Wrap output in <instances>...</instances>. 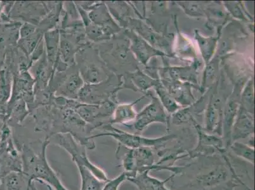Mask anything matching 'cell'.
Segmentation results:
<instances>
[{"instance_id": "cell-18", "label": "cell", "mask_w": 255, "mask_h": 190, "mask_svg": "<svg viewBox=\"0 0 255 190\" xmlns=\"http://www.w3.org/2000/svg\"><path fill=\"white\" fill-rule=\"evenodd\" d=\"M229 147L234 154H235L238 157L252 164H254V147L239 142L238 141H234Z\"/></svg>"}, {"instance_id": "cell-17", "label": "cell", "mask_w": 255, "mask_h": 190, "mask_svg": "<svg viewBox=\"0 0 255 190\" xmlns=\"http://www.w3.org/2000/svg\"><path fill=\"white\" fill-rule=\"evenodd\" d=\"M226 177L227 175L224 169L217 168L213 169L210 173L201 176L198 181L203 187H212L219 184L222 181L226 180Z\"/></svg>"}, {"instance_id": "cell-19", "label": "cell", "mask_w": 255, "mask_h": 190, "mask_svg": "<svg viewBox=\"0 0 255 190\" xmlns=\"http://www.w3.org/2000/svg\"><path fill=\"white\" fill-rule=\"evenodd\" d=\"M196 39L198 41L204 59L206 63H208L214 52L218 39L217 38H204L199 33H196Z\"/></svg>"}, {"instance_id": "cell-20", "label": "cell", "mask_w": 255, "mask_h": 190, "mask_svg": "<svg viewBox=\"0 0 255 190\" xmlns=\"http://www.w3.org/2000/svg\"><path fill=\"white\" fill-rule=\"evenodd\" d=\"M156 86L157 93L158 94L160 98H161L162 102H163L167 110L171 113L177 110L179 106L174 101L172 97H171L170 95L168 94L165 88H164L161 84H158V83Z\"/></svg>"}, {"instance_id": "cell-8", "label": "cell", "mask_w": 255, "mask_h": 190, "mask_svg": "<svg viewBox=\"0 0 255 190\" xmlns=\"http://www.w3.org/2000/svg\"><path fill=\"white\" fill-rule=\"evenodd\" d=\"M150 170H145L135 174V175L128 176V182L135 185L138 190H170L166 186L168 179L160 180L149 175Z\"/></svg>"}, {"instance_id": "cell-23", "label": "cell", "mask_w": 255, "mask_h": 190, "mask_svg": "<svg viewBox=\"0 0 255 190\" xmlns=\"http://www.w3.org/2000/svg\"><path fill=\"white\" fill-rule=\"evenodd\" d=\"M38 29V26L29 22L22 23L19 29V39L27 38Z\"/></svg>"}, {"instance_id": "cell-11", "label": "cell", "mask_w": 255, "mask_h": 190, "mask_svg": "<svg viewBox=\"0 0 255 190\" xmlns=\"http://www.w3.org/2000/svg\"><path fill=\"white\" fill-rule=\"evenodd\" d=\"M33 182L22 171H11L0 180V190H30Z\"/></svg>"}, {"instance_id": "cell-7", "label": "cell", "mask_w": 255, "mask_h": 190, "mask_svg": "<svg viewBox=\"0 0 255 190\" xmlns=\"http://www.w3.org/2000/svg\"><path fill=\"white\" fill-rule=\"evenodd\" d=\"M254 133V121L247 109L241 107L238 119L234 122L231 133V143L240 139L248 137Z\"/></svg>"}, {"instance_id": "cell-22", "label": "cell", "mask_w": 255, "mask_h": 190, "mask_svg": "<svg viewBox=\"0 0 255 190\" xmlns=\"http://www.w3.org/2000/svg\"><path fill=\"white\" fill-rule=\"evenodd\" d=\"M127 181L126 172L120 174L114 179L110 180L104 185L103 190H119L121 185Z\"/></svg>"}, {"instance_id": "cell-10", "label": "cell", "mask_w": 255, "mask_h": 190, "mask_svg": "<svg viewBox=\"0 0 255 190\" xmlns=\"http://www.w3.org/2000/svg\"><path fill=\"white\" fill-rule=\"evenodd\" d=\"M80 47L73 39L60 33L59 57L57 62H59L68 67L75 66L76 53Z\"/></svg>"}, {"instance_id": "cell-3", "label": "cell", "mask_w": 255, "mask_h": 190, "mask_svg": "<svg viewBox=\"0 0 255 190\" xmlns=\"http://www.w3.org/2000/svg\"><path fill=\"white\" fill-rule=\"evenodd\" d=\"M103 128L106 132L91 135L88 138L89 140H94L95 138L103 136H110L118 141L120 145H124L129 149L136 150L142 148L161 147L166 141L176 137L174 134H168L156 138L143 137L138 134H131L120 130L108 122L103 125Z\"/></svg>"}, {"instance_id": "cell-24", "label": "cell", "mask_w": 255, "mask_h": 190, "mask_svg": "<svg viewBox=\"0 0 255 190\" xmlns=\"http://www.w3.org/2000/svg\"><path fill=\"white\" fill-rule=\"evenodd\" d=\"M243 96H244V100L245 102L248 104L250 103V105H253V100H254V97H253V84L252 82L250 83V84L248 85L247 88H246L245 92L243 94Z\"/></svg>"}, {"instance_id": "cell-4", "label": "cell", "mask_w": 255, "mask_h": 190, "mask_svg": "<svg viewBox=\"0 0 255 190\" xmlns=\"http://www.w3.org/2000/svg\"><path fill=\"white\" fill-rule=\"evenodd\" d=\"M53 138L55 144L63 148L71 155L72 161L76 164V166H83L92 171L99 179L108 182V176L105 171L95 165L90 161L87 154V148L75 140L69 133H55L48 136Z\"/></svg>"}, {"instance_id": "cell-21", "label": "cell", "mask_w": 255, "mask_h": 190, "mask_svg": "<svg viewBox=\"0 0 255 190\" xmlns=\"http://www.w3.org/2000/svg\"><path fill=\"white\" fill-rule=\"evenodd\" d=\"M130 79L134 85L137 86L140 89L144 90L152 87V86H156L158 83L157 81L152 80L151 78L148 77L147 76L141 73L140 71L132 74Z\"/></svg>"}, {"instance_id": "cell-15", "label": "cell", "mask_w": 255, "mask_h": 190, "mask_svg": "<svg viewBox=\"0 0 255 190\" xmlns=\"http://www.w3.org/2000/svg\"><path fill=\"white\" fill-rule=\"evenodd\" d=\"M44 32L42 30L39 28L27 38L18 39L17 45L20 49V52L24 53L27 57L29 58L35 50L37 46L43 38Z\"/></svg>"}, {"instance_id": "cell-6", "label": "cell", "mask_w": 255, "mask_h": 190, "mask_svg": "<svg viewBox=\"0 0 255 190\" xmlns=\"http://www.w3.org/2000/svg\"><path fill=\"white\" fill-rule=\"evenodd\" d=\"M152 98V102L136 115L133 126L137 131H142L153 122H167V117L163 105L158 99L153 96Z\"/></svg>"}, {"instance_id": "cell-2", "label": "cell", "mask_w": 255, "mask_h": 190, "mask_svg": "<svg viewBox=\"0 0 255 190\" xmlns=\"http://www.w3.org/2000/svg\"><path fill=\"white\" fill-rule=\"evenodd\" d=\"M76 66L85 84H99L112 74L100 57L96 46L91 43L81 46L76 53Z\"/></svg>"}, {"instance_id": "cell-12", "label": "cell", "mask_w": 255, "mask_h": 190, "mask_svg": "<svg viewBox=\"0 0 255 190\" xmlns=\"http://www.w3.org/2000/svg\"><path fill=\"white\" fill-rule=\"evenodd\" d=\"M43 41L46 59L53 69L59 57L60 29L57 27L45 32L43 35Z\"/></svg>"}, {"instance_id": "cell-13", "label": "cell", "mask_w": 255, "mask_h": 190, "mask_svg": "<svg viewBox=\"0 0 255 190\" xmlns=\"http://www.w3.org/2000/svg\"><path fill=\"white\" fill-rule=\"evenodd\" d=\"M140 100V98L131 103L120 104L117 105L113 113V119L109 121L108 123L111 125L126 124L128 122L135 120L136 114L133 109V106Z\"/></svg>"}, {"instance_id": "cell-1", "label": "cell", "mask_w": 255, "mask_h": 190, "mask_svg": "<svg viewBox=\"0 0 255 190\" xmlns=\"http://www.w3.org/2000/svg\"><path fill=\"white\" fill-rule=\"evenodd\" d=\"M50 143L49 136L46 137L38 152L29 145L23 146L20 150L22 171L32 182L45 183L54 190H69L64 186L59 176L46 159V149Z\"/></svg>"}, {"instance_id": "cell-14", "label": "cell", "mask_w": 255, "mask_h": 190, "mask_svg": "<svg viewBox=\"0 0 255 190\" xmlns=\"http://www.w3.org/2000/svg\"><path fill=\"white\" fill-rule=\"evenodd\" d=\"M81 178L80 190H103L106 182L96 177L89 169L77 166Z\"/></svg>"}, {"instance_id": "cell-16", "label": "cell", "mask_w": 255, "mask_h": 190, "mask_svg": "<svg viewBox=\"0 0 255 190\" xmlns=\"http://www.w3.org/2000/svg\"><path fill=\"white\" fill-rule=\"evenodd\" d=\"M197 130L199 136V147L196 150L203 147V150H219V152L224 151V143L222 140L216 136L208 135L206 134L202 129L197 127Z\"/></svg>"}, {"instance_id": "cell-25", "label": "cell", "mask_w": 255, "mask_h": 190, "mask_svg": "<svg viewBox=\"0 0 255 190\" xmlns=\"http://www.w3.org/2000/svg\"><path fill=\"white\" fill-rule=\"evenodd\" d=\"M48 189H49L50 190H53L51 188L48 187ZM30 190H38L37 189L36 187L35 186V185H34V182L32 183L31 189H30Z\"/></svg>"}, {"instance_id": "cell-5", "label": "cell", "mask_w": 255, "mask_h": 190, "mask_svg": "<svg viewBox=\"0 0 255 190\" xmlns=\"http://www.w3.org/2000/svg\"><path fill=\"white\" fill-rule=\"evenodd\" d=\"M113 76L111 74L108 80L99 84L83 85L79 92L77 100L83 103L94 105H100L109 99L115 100L116 95L120 88L110 90Z\"/></svg>"}, {"instance_id": "cell-9", "label": "cell", "mask_w": 255, "mask_h": 190, "mask_svg": "<svg viewBox=\"0 0 255 190\" xmlns=\"http://www.w3.org/2000/svg\"><path fill=\"white\" fill-rule=\"evenodd\" d=\"M125 33L131 39L132 52L135 53L137 59L143 64H147L148 60L155 55H164L163 52L151 47L142 38L136 35L133 31L127 30Z\"/></svg>"}]
</instances>
